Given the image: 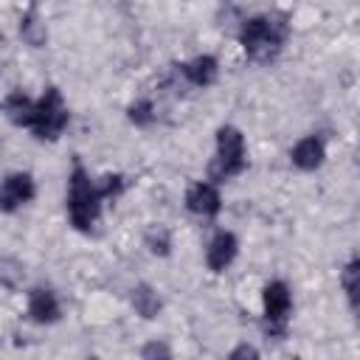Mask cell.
<instances>
[{"instance_id": "obj_1", "label": "cell", "mask_w": 360, "mask_h": 360, "mask_svg": "<svg viewBox=\"0 0 360 360\" xmlns=\"http://www.w3.org/2000/svg\"><path fill=\"white\" fill-rule=\"evenodd\" d=\"M104 191H101V183L93 180L84 166H73L70 172V180H68V217H70V225L76 231H90L98 217H101V202H104Z\"/></svg>"}, {"instance_id": "obj_2", "label": "cell", "mask_w": 360, "mask_h": 360, "mask_svg": "<svg viewBox=\"0 0 360 360\" xmlns=\"http://www.w3.org/2000/svg\"><path fill=\"white\" fill-rule=\"evenodd\" d=\"M287 20L278 17V14H259V17H250L242 31H239V42L245 48V53L256 62H270L284 39H287Z\"/></svg>"}, {"instance_id": "obj_3", "label": "cell", "mask_w": 360, "mask_h": 360, "mask_svg": "<svg viewBox=\"0 0 360 360\" xmlns=\"http://www.w3.org/2000/svg\"><path fill=\"white\" fill-rule=\"evenodd\" d=\"M68 104L62 98V93L56 87H48L39 98H37V110H34V121H31V132L39 138V141H56L65 127H68Z\"/></svg>"}, {"instance_id": "obj_4", "label": "cell", "mask_w": 360, "mask_h": 360, "mask_svg": "<svg viewBox=\"0 0 360 360\" xmlns=\"http://www.w3.org/2000/svg\"><path fill=\"white\" fill-rule=\"evenodd\" d=\"M248 166V152H245V135L225 124L217 129V158L211 163V174L217 180H228L233 174H239Z\"/></svg>"}, {"instance_id": "obj_5", "label": "cell", "mask_w": 360, "mask_h": 360, "mask_svg": "<svg viewBox=\"0 0 360 360\" xmlns=\"http://www.w3.org/2000/svg\"><path fill=\"white\" fill-rule=\"evenodd\" d=\"M262 307H264V332L270 335H284L290 309H292V295L284 281H270L262 290Z\"/></svg>"}, {"instance_id": "obj_6", "label": "cell", "mask_w": 360, "mask_h": 360, "mask_svg": "<svg viewBox=\"0 0 360 360\" xmlns=\"http://www.w3.org/2000/svg\"><path fill=\"white\" fill-rule=\"evenodd\" d=\"M34 194H37L34 177L25 174V172H11V174H6L3 188H0V208H3L6 214H11L14 208L31 202Z\"/></svg>"}, {"instance_id": "obj_7", "label": "cell", "mask_w": 360, "mask_h": 360, "mask_svg": "<svg viewBox=\"0 0 360 360\" xmlns=\"http://www.w3.org/2000/svg\"><path fill=\"white\" fill-rule=\"evenodd\" d=\"M186 208L197 217H217L219 208H222V200H219V191L214 183H191L188 191H186Z\"/></svg>"}, {"instance_id": "obj_8", "label": "cell", "mask_w": 360, "mask_h": 360, "mask_svg": "<svg viewBox=\"0 0 360 360\" xmlns=\"http://www.w3.org/2000/svg\"><path fill=\"white\" fill-rule=\"evenodd\" d=\"M236 250H239V242L231 231H217L205 248V264L211 273H222L233 259H236Z\"/></svg>"}, {"instance_id": "obj_9", "label": "cell", "mask_w": 360, "mask_h": 360, "mask_svg": "<svg viewBox=\"0 0 360 360\" xmlns=\"http://www.w3.org/2000/svg\"><path fill=\"white\" fill-rule=\"evenodd\" d=\"M28 315L37 323H53L59 321V298L48 287H34L28 292Z\"/></svg>"}, {"instance_id": "obj_10", "label": "cell", "mask_w": 360, "mask_h": 360, "mask_svg": "<svg viewBox=\"0 0 360 360\" xmlns=\"http://www.w3.org/2000/svg\"><path fill=\"white\" fill-rule=\"evenodd\" d=\"M323 158H326V149H323V141H321L318 135H307V138H301V141L292 146V152H290V160H292L301 172H312V169H318V166L323 163Z\"/></svg>"}, {"instance_id": "obj_11", "label": "cell", "mask_w": 360, "mask_h": 360, "mask_svg": "<svg viewBox=\"0 0 360 360\" xmlns=\"http://www.w3.org/2000/svg\"><path fill=\"white\" fill-rule=\"evenodd\" d=\"M180 68H183V76H186L194 87H208V84L217 79V70H219L217 59L208 56V53L194 56L191 62H186V65H180Z\"/></svg>"}, {"instance_id": "obj_12", "label": "cell", "mask_w": 360, "mask_h": 360, "mask_svg": "<svg viewBox=\"0 0 360 360\" xmlns=\"http://www.w3.org/2000/svg\"><path fill=\"white\" fill-rule=\"evenodd\" d=\"M3 110H6V118H8L11 124H17V127H31V121H34V110H37V101H31L25 93L14 90V93H8V96H6Z\"/></svg>"}, {"instance_id": "obj_13", "label": "cell", "mask_w": 360, "mask_h": 360, "mask_svg": "<svg viewBox=\"0 0 360 360\" xmlns=\"http://www.w3.org/2000/svg\"><path fill=\"white\" fill-rule=\"evenodd\" d=\"M340 284H343V292H346V301L360 323V256H352L343 270H340Z\"/></svg>"}, {"instance_id": "obj_14", "label": "cell", "mask_w": 360, "mask_h": 360, "mask_svg": "<svg viewBox=\"0 0 360 360\" xmlns=\"http://www.w3.org/2000/svg\"><path fill=\"white\" fill-rule=\"evenodd\" d=\"M132 307L141 318H155L160 312V298L149 284H138L132 290Z\"/></svg>"}, {"instance_id": "obj_15", "label": "cell", "mask_w": 360, "mask_h": 360, "mask_svg": "<svg viewBox=\"0 0 360 360\" xmlns=\"http://www.w3.org/2000/svg\"><path fill=\"white\" fill-rule=\"evenodd\" d=\"M152 118H155L152 101L141 98V101L129 104V121H132V124H138V127H146V124H152Z\"/></svg>"}, {"instance_id": "obj_16", "label": "cell", "mask_w": 360, "mask_h": 360, "mask_svg": "<svg viewBox=\"0 0 360 360\" xmlns=\"http://www.w3.org/2000/svg\"><path fill=\"white\" fill-rule=\"evenodd\" d=\"M146 245H149V250H152V253L166 256V253H169V233H166L163 228H155V231H149V233H146Z\"/></svg>"}, {"instance_id": "obj_17", "label": "cell", "mask_w": 360, "mask_h": 360, "mask_svg": "<svg viewBox=\"0 0 360 360\" xmlns=\"http://www.w3.org/2000/svg\"><path fill=\"white\" fill-rule=\"evenodd\" d=\"M141 354H143V357H169V349H166L163 343H149V346H143Z\"/></svg>"}, {"instance_id": "obj_18", "label": "cell", "mask_w": 360, "mask_h": 360, "mask_svg": "<svg viewBox=\"0 0 360 360\" xmlns=\"http://www.w3.org/2000/svg\"><path fill=\"white\" fill-rule=\"evenodd\" d=\"M236 357H259V352H256L253 346H248V343H242V346H236V349L231 352V360H236Z\"/></svg>"}]
</instances>
